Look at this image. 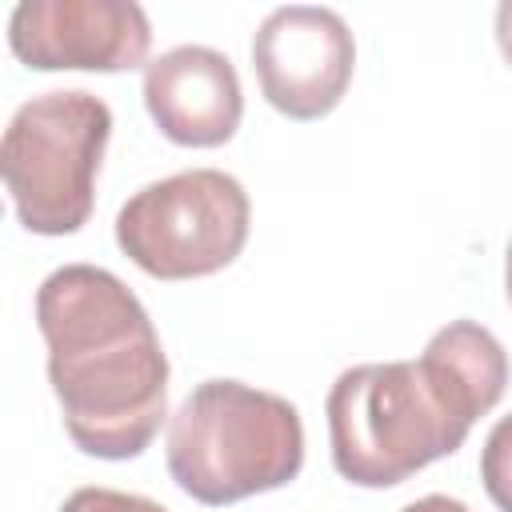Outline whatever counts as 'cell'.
Segmentation results:
<instances>
[{
    "label": "cell",
    "mask_w": 512,
    "mask_h": 512,
    "mask_svg": "<svg viewBox=\"0 0 512 512\" xmlns=\"http://www.w3.org/2000/svg\"><path fill=\"white\" fill-rule=\"evenodd\" d=\"M252 204L236 176L188 168L144 184L116 216L120 252L156 280H196L228 268L248 244Z\"/></svg>",
    "instance_id": "cell-5"
},
{
    "label": "cell",
    "mask_w": 512,
    "mask_h": 512,
    "mask_svg": "<svg viewBox=\"0 0 512 512\" xmlns=\"http://www.w3.org/2000/svg\"><path fill=\"white\" fill-rule=\"evenodd\" d=\"M504 384L508 356L472 320L444 324L416 360L356 364L328 392L332 464L360 488H392L452 456Z\"/></svg>",
    "instance_id": "cell-1"
},
{
    "label": "cell",
    "mask_w": 512,
    "mask_h": 512,
    "mask_svg": "<svg viewBox=\"0 0 512 512\" xmlns=\"http://www.w3.org/2000/svg\"><path fill=\"white\" fill-rule=\"evenodd\" d=\"M60 512H168V508L148 496H132L116 488H76L60 504Z\"/></svg>",
    "instance_id": "cell-10"
},
{
    "label": "cell",
    "mask_w": 512,
    "mask_h": 512,
    "mask_svg": "<svg viewBox=\"0 0 512 512\" xmlns=\"http://www.w3.org/2000/svg\"><path fill=\"white\" fill-rule=\"evenodd\" d=\"M504 292H508V304H512V240H508V256H504Z\"/></svg>",
    "instance_id": "cell-13"
},
{
    "label": "cell",
    "mask_w": 512,
    "mask_h": 512,
    "mask_svg": "<svg viewBox=\"0 0 512 512\" xmlns=\"http://www.w3.org/2000/svg\"><path fill=\"white\" fill-rule=\"evenodd\" d=\"M112 112L92 92H44L16 108L0 140L4 188L36 236L80 232L92 216Z\"/></svg>",
    "instance_id": "cell-4"
},
{
    "label": "cell",
    "mask_w": 512,
    "mask_h": 512,
    "mask_svg": "<svg viewBox=\"0 0 512 512\" xmlns=\"http://www.w3.org/2000/svg\"><path fill=\"white\" fill-rule=\"evenodd\" d=\"M48 384L72 444L100 460L140 456L164 424L168 356L136 292L96 264H64L36 288Z\"/></svg>",
    "instance_id": "cell-2"
},
{
    "label": "cell",
    "mask_w": 512,
    "mask_h": 512,
    "mask_svg": "<svg viewBox=\"0 0 512 512\" xmlns=\"http://www.w3.org/2000/svg\"><path fill=\"white\" fill-rule=\"evenodd\" d=\"M252 68L264 100L288 120L328 116L352 84L356 44L340 12L288 4L252 36Z\"/></svg>",
    "instance_id": "cell-6"
},
{
    "label": "cell",
    "mask_w": 512,
    "mask_h": 512,
    "mask_svg": "<svg viewBox=\"0 0 512 512\" xmlns=\"http://www.w3.org/2000/svg\"><path fill=\"white\" fill-rule=\"evenodd\" d=\"M304 464L300 412L240 380H204L168 424V472L208 508L284 488Z\"/></svg>",
    "instance_id": "cell-3"
},
{
    "label": "cell",
    "mask_w": 512,
    "mask_h": 512,
    "mask_svg": "<svg viewBox=\"0 0 512 512\" xmlns=\"http://www.w3.org/2000/svg\"><path fill=\"white\" fill-rule=\"evenodd\" d=\"M8 44L36 72H128L148 60L152 28L132 0H24L12 8Z\"/></svg>",
    "instance_id": "cell-7"
},
{
    "label": "cell",
    "mask_w": 512,
    "mask_h": 512,
    "mask_svg": "<svg viewBox=\"0 0 512 512\" xmlns=\"http://www.w3.org/2000/svg\"><path fill=\"white\" fill-rule=\"evenodd\" d=\"M400 512H468L460 500H452V496H420V500H412V504H404Z\"/></svg>",
    "instance_id": "cell-11"
},
{
    "label": "cell",
    "mask_w": 512,
    "mask_h": 512,
    "mask_svg": "<svg viewBox=\"0 0 512 512\" xmlns=\"http://www.w3.org/2000/svg\"><path fill=\"white\" fill-rule=\"evenodd\" d=\"M496 44H500L504 60L512 64V0H504V4L496 8Z\"/></svg>",
    "instance_id": "cell-12"
},
{
    "label": "cell",
    "mask_w": 512,
    "mask_h": 512,
    "mask_svg": "<svg viewBox=\"0 0 512 512\" xmlns=\"http://www.w3.org/2000/svg\"><path fill=\"white\" fill-rule=\"evenodd\" d=\"M480 480L500 512H512V412L500 416L480 452Z\"/></svg>",
    "instance_id": "cell-9"
},
{
    "label": "cell",
    "mask_w": 512,
    "mask_h": 512,
    "mask_svg": "<svg viewBox=\"0 0 512 512\" xmlns=\"http://www.w3.org/2000/svg\"><path fill=\"white\" fill-rule=\"evenodd\" d=\"M144 104L156 128L184 148H216L244 116L232 60L204 44H180L144 64Z\"/></svg>",
    "instance_id": "cell-8"
}]
</instances>
